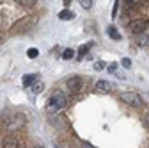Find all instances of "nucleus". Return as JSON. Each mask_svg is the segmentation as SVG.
<instances>
[{
  "mask_svg": "<svg viewBox=\"0 0 149 148\" xmlns=\"http://www.w3.org/2000/svg\"><path fill=\"white\" fill-rule=\"evenodd\" d=\"M22 6H25V7H32V6H36V2L37 0H18Z\"/></svg>",
  "mask_w": 149,
  "mask_h": 148,
  "instance_id": "nucleus-16",
  "label": "nucleus"
},
{
  "mask_svg": "<svg viewBox=\"0 0 149 148\" xmlns=\"http://www.w3.org/2000/svg\"><path fill=\"white\" fill-rule=\"evenodd\" d=\"M71 4V0H64V6H69Z\"/></svg>",
  "mask_w": 149,
  "mask_h": 148,
  "instance_id": "nucleus-23",
  "label": "nucleus"
},
{
  "mask_svg": "<svg viewBox=\"0 0 149 148\" xmlns=\"http://www.w3.org/2000/svg\"><path fill=\"white\" fill-rule=\"evenodd\" d=\"M117 9H119V0H116V6H114V11H112V18L117 16Z\"/></svg>",
  "mask_w": 149,
  "mask_h": 148,
  "instance_id": "nucleus-21",
  "label": "nucleus"
},
{
  "mask_svg": "<svg viewBox=\"0 0 149 148\" xmlns=\"http://www.w3.org/2000/svg\"><path fill=\"white\" fill-rule=\"evenodd\" d=\"M91 45H92V43H85V45H82V47H80V50H78V54H77V55H78V59H82L84 55H85V54L89 52Z\"/></svg>",
  "mask_w": 149,
  "mask_h": 148,
  "instance_id": "nucleus-14",
  "label": "nucleus"
},
{
  "mask_svg": "<svg viewBox=\"0 0 149 148\" xmlns=\"http://www.w3.org/2000/svg\"><path fill=\"white\" fill-rule=\"evenodd\" d=\"M94 70H96V71L105 70V63H103V61H96V63H94Z\"/></svg>",
  "mask_w": 149,
  "mask_h": 148,
  "instance_id": "nucleus-19",
  "label": "nucleus"
},
{
  "mask_svg": "<svg viewBox=\"0 0 149 148\" xmlns=\"http://www.w3.org/2000/svg\"><path fill=\"white\" fill-rule=\"evenodd\" d=\"M34 148H43V146H34Z\"/></svg>",
  "mask_w": 149,
  "mask_h": 148,
  "instance_id": "nucleus-24",
  "label": "nucleus"
},
{
  "mask_svg": "<svg viewBox=\"0 0 149 148\" xmlns=\"http://www.w3.org/2000/svg\"><path fill=\"white\" fill-rule=\"evenodd\" d=\"M121 63H123V66H124V68H128V70H130V68H132V61H130L128 57H124V59H123Z\"/></svg>",
  "mask_w": 149,
  "mask_h": 148,
  "instance_id": "nucleus-20",
  "label": "nucleus"
},
{
  "mask_svg": "<svg viewBox=\"0 0 149 148\" xmlns=\"http://www.w3.org/2000/svg\"><path fill=\"white\" fill-rule=\"evenodd\" d=\"M78 2H80V6L84 9H91L92 7V0H78Z\"/></svg>",
  "mask_w": 149,
  "mask_h": 148,
  "instance_id": "nucleus-17",
  "label": "nucleus"
},
{
  "mask_svg": "<svg viewBox=\"0 0 149 148\" xmlns=\"http://www.w3.org/2000/svg\"><path fill=\"white\" fill-rule=\"evenodd\" d=\"M64 107H66V95L62 93V91H55V93L52 95V98L48 100L46 111L48 113H57L59 109H64Z\"/></svg>",
  "mask_w": 149,
  "mask_h": 148,
  "instance_id": "nucleus-1",
  "label": "nucleus"
},
{
  "mask_svg": "<svg viewBox=\"0 0 149 148\" xmlns=\"http://www.w3.org/2000/svg\"><path fill=\"white\" fill-rule=\"evenodd\" d=\"M62 57H64V59H73V57H74V52H73L71 48H66V50L62 52Z\"/></svg>",
  "mask_w": 149,
  "mask_h": 148,
  "instance_id": "nucleus-15",
  "label": "nucleus"
},
{
  "mask_svg": "<svg viewBox=\"0 0 149 148\" xmlns=\"http://www.w3.org/2000/svg\"><path fill=\"white\" fill-rule=\"evenodd\" d=\"M149 27V18H137V20H133L132 23H130V30H132L133 34H142L146 29Z\"/></svg>",
  "mask_w": 149,
  "mask_h": 148,
  "instance_id": "nucleus-4",
  "label": "nucleus"
},
{
  "mask_svg": "<svg viewBox=\"0 0 149 148\" xmlns=\"http://www.w3.org/2000/svg\"><path fill=\"white\" fill-rule=\"evenodd\" d=\"M25 123V114H14V118H13V121H9V127L11 128H18V127H22Z\"/></svg>",
  "mask_w": 149,
  "mask_h": 148,
  "instance_id": "nucleus-8",
  "label": "nucleus"
},
{
  "mask_svg": "<svg viewBox=\"0 0 149 148\" xmlns=\"http://www.w3.org/2000/svg\"><path fill=\"white\" fill-rule=\"evenodd\" d=\"M85 148H92V146H85Z\"/></svg>",
  "mask_w": 149,
  "mask_h": 148,
  "instance_id": "nucleus-26",
  "label": "nucleus"
},
{
  "mask_svg": "<svg viewBox=\"0 0 149 148\" xmlns=\"http://www.w3.org/2000/svg\"><path fill=\"white\" fill-rule=\"evenodd\" d=\"M121 100L128 105H132V107H140L142 105V98L139 93H135V91H124V93L121 95Z\"/></svg>",
  "mask_w": 149,
  "mask_h": 148,
  "instance_id": "nucleus-3",
  "label": "nucleus"
},
{
  "mask_svg": "<svg viewBox=\"0 0 149 148\" xmlns=\"http://www.w3.org/2000/svg\"><path fill=\"white\" fill-rule=\"evenodd\" d=\"M107 32H108V36H110L112 39H116V41H119V39H121V36H119V32H117V29H116L114 25H108Z\"/></svg>",
  "mask_w": 149,
  "mask_h": 148,
  "instance_id": "nucleus-11",
  "label": "nucleus"
},
{
  "mask_svg": "<svg viewBox=\"0 0 149 148\" xmlns=\"http://www.w3.org/2000/svg\"><path fill=\"white\" fill-rule=\"evenodd\" d=\"M137 45L142 47V48H147L149 47V34H137Z\"/></svg>",
  "mask_w": 149,
  "mask_h": 148,
  "instance_id": "nucleus-9",
  "label": "nucleus"
},
{
  "mask_svg": "<svg viewBox=\"0 0 149 148\" xmlns=\"http://www.w3.org/2000/svg\"><path fill=\"white\" fill-rule=\"evenodd\" d=\"M110 89H112V84L108 80H98L94 84V91H98V93H108Z\"/></svg>",
  "mask_w": 149,
  "mask_h": 148,
  "instance_id": "nucleus-7",
  "label": "nucleus"
},
{
  "mask_svg": "<svg viewBox=\"0 0 149 148\" xmlns=\"http://www.w3.org/2000/svg\"><path fill=\"white\" fill-rule=\"evenodd\" d=\"M2 148H20V141H18L16 136L7 134V136L2 139Z\"/></svg>",
  "mask_w": 149,
  "mask_h": 148,
  "instance_id": "nucleus-6",
  "label": "nucleus"
},
{
  "mask_svg": "<svg viewBox=\"0 0 149 148\" xmlns=\"http://www.w3.org/2000/svg\"><path fill=\"white\" fill-rule=\"evenodd\" d=\"M0 38H2V36H0Z\"/></svg>",
  "mask_w": 149,
  "mask_h": 148,
  "instance_id": "nucleus-27",
  "label": "nucleus"
},
{
  "mask_svg": "<svg viewBox=\"0 0 149 148\" xmlns=\"http://www.w3.org/2000/svg\"><path fill=\"white\" fill-rule=\"evenodd\" d=\"M147 125H149V116H147Z\"/></svg>",
  "mask_w": 149,
  "mask_h": 148,
  "instance_id": "nucleus-25",
  "label": "nucleus"
},
{
  "mask_svg": "<svg viewBox=\"0 0 149 148\" xmlns=\"http://www.w3.org/2000/svg\"><path fill=\"white\" fill-rule=\"evenodd\" d=\"M73 18H74V14L69 11V9H62L61 13H59V20H73Z\"/></svg>",
  "mask_w": 149,
  "mask_h": 148,
  "instance_id": "nucleus-12",
  "label": "nucleus"
},
{
  "mask_svg": "<svg viewBox=\"0 0 149 148\" xmlns=\"http://www.w3.org/2000/svg\"><path fill=\"white\" fill-rule=\"evenodd\" d=\"M27 55H29L30 59H34V57H37V55H39V50H37V48H30V50L27 52Z\"/></svg>",
  "mask_w": 149,
  "mask_h": 148,
  "instance_id": "nucleus-18",
  "label": "nucleus"
},
{
  "mask_svg": "<svg viewBox=\"0 0 149 148\" xmlns=\"http://www.w3.org/2000/svg\"><path fill=\"white\" fill-rule=\"evenodd\" d=\"M36 80H37V75H34V73H29V75L23 77V86H32Z\"/></svg>",
  "mask_w": 149,
  "mask_h": 148,
  "instance_id": "nucleus-13",
  "label": "nucleus"
},
{
  "mask_svg": "<svg viewBox=\"0 0 149 148\" xmlns=\"http://www.w3.org/2000/svg\"><path fill=\"white\" fill-rule=\"evenodd\" d=\"M30 87H32V93H34V95H41L43 91H45V82H43V80H36Z\"/></svg>",
  "mask_w": 149,
  "mask_h": 148,
  "instance_id": "nucleus-10",
  "label": "nucleus"
},
{
  "mask_svg": "<svg viewBox=\"0 0 149 148\" xmlns=\"http://www.w3.org/2000/svg\"><path fill=\"white\" fill-rule=\"evenodd\" d=\"M116 70H117V64H110V66H108V71H112V73H114Z\"/></svg>",
  "mask_w": 149,
  "mask_h": 148,
  "instance_id": "nucleus-22",
  "label": "nucleus"
},
{
  "mask_svg": "<svg viewBox=\"0 0 149 148\" xmlns=\"http://www.w3.org/2000/svg\"><path fill=\"white\" fill-rule=\"evenodd\" d=\"M66 86H68L69 91H73V93H78V91L84 87V80H82V77H69Z\"/></svg>",
  "mask_w": 149,
  "mask_h": 148,
  "instance_id": "nucleus-5",
  "label": "nucleus"
},
{
  "mask_svg": "<svg viewBox=\"0 0 149 148\" xmlns=\"http://www.w3.org/2000/svg\"><path fill=\"white\" fill-rule=\"evenodd\" d=\"M36 23V18L34 16H27V18H22V20H18L13 27H11V34H20V32H27L34 27Z\"/></svg>",
  "mask_w": 149,
  "mask_h": 148,
  "instance_id": "nucleus-2",
  "label": "nucleus"
}]
</instances>
